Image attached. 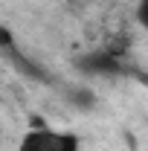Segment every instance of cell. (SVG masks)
I'll use <instances>...</instances> for the list:
<instances>
[{
  "instance_id": "cell-1",
  "label": "cell",
  "mask_w": 148,
  "mask_h": 151,
  "mask_svg": "<svg viewBox=\"0 0 148 151\" xmlns=\"http://www.w3.org/2000/svg\"><path fill=\"white\" fill-rule=\"evenodd\" d=\"M38 125L20 137L18 151H81V139L73 131H55L47 128L44 119H35Z\"/></svg>"
},
{
  "instance_id": "cell-3",
  "label": "cell",
  "mask_w": 148,
  "mask_h": 151,
  "mask_svg": "<svg viewBox=\"0 0 148 151\" xmlns=\"http://www.w3.org/2000/svg\"><path fill=\"white\" fill-rule=\"evenodd\" d=\"M134 15H137V23H139V26L148 32V0H137V9H134Z\"/></svg>"
},
{
  "instance_id": "cell-2",
  "label": "cell",
  "mask_w": 148,
  "mask_h": 151,
  "mask_svg": "<svg viewBox=\"0 0 148 151\" xmlns=\"http://www.w3.org/2000/svg\"><path fill=\"white\" fill-rule=\"evenodd\" d=\"M78 70L90 76H119L122 73V61H119V52H111V50H99V52H87L84 58L75 61Z\"/></svg>"
}]
</instances>
